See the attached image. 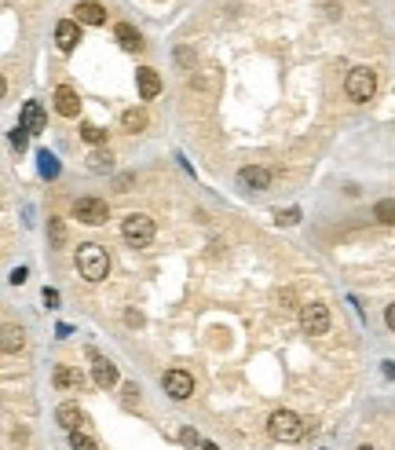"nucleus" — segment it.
<instances>
[{
	"mask_svg": "<svg viewBox=\"0 0 395 450\" xmlns=\"http://www.w3.org/2000/svg\"><path fill=\"white\" fill-rule=\"evenodd\" d=\"M268 432H271V440H278V443H296L304 436V421L293 410H275L268 417Z\"/></svg>",
	"mask_w": 395,
	"mask_h": 450,
	"instance_id": "nucleus-2",
	"label": "nucleus"
},
{
	"mask_svg": "<svg viewBox=\"0 0 395 450\" xmlns=\"http://www.w3.org/2000/svg\"><path fill=\"white\" fill-rule=\"evenodd\" d=\"M238 183H242V187H249V190H263V187H271V172H268V169H260V165L242 169V172H238Z\"/></svg>",
	"mask_w": 395,
	"mask_h": 450,
	"instance_id": "nucleus-13",
	"label": "nucleus"
},
{
	"mask_svg": "<svg viewBox=\"0 0 395 450\" xmlns=\"http://www.w3.org/2000/svg\"><path fill=\"white\" fill-rule=\"evenodd\" d=\"M136 85H139V95H143V99H158V92H161V77H158V70L143 66V70H136Z\"/></svg>",
	"mask_w": 395,
	"mask_h": 450,
	"instance_id": "nucleus-12",
	"label": "nucleus"
},
{
	"mask_svg": "<svg viewBox=\"0 0 395 450\" xmlns=\"http://www.w3.org/2000/svg\"><path fill=\"white\" fill-rule=\"evenodd\" d=\"M55 44H59V52H74V48L81 44V22L77 19L55 22Z\"/></svg>",
	"mask_w": 395,
	"mask_h": 450,
	"instance_id": "nucleus-8",
	"label": "nucleus"
},
{
	"mask_svg": "<svg viewBox=\"0 0 395 450\" xmlns=\"http://www.w3.org/2000/svg\"><path fill=\"white\" fill-rule=\"evenodd\" d=\"M300 326H304V333H311V337L326 333V330H329V311H326V304H304V308H300Z\"/></svg>",
	"mask_w": 395,
	"mask_h": 450,
	"instance_id": "nucleus-6",
	"label": "nucleus"
},
{
	"mask_svg": "<svg viewBox=\"0 0 395 450\" xmlns=\"http://www.w3.org/2000/svg\"><path fill=\"white\" fill-rule=\"evenodd\" d=\"M121 234H125V242H128V246H136V249H143V246H151V242H154V234H158V227H154V220H151V216H143V213H136V216H128V220H125V227H121Z\"/></svg>",
	"mask_w": 395,
	"mask_h": 450,
	"instance_id": "nucleus-3",
	"label": "nucleus"
},
{
	"mask_svg": "<svg viewBox=\"0 0 395 450\" xmlns=\"http://www.w3.org/2000/svg\"><path fill=\"white\" fill-rule=\"evenodd\" d=\"M26 139H29V132H26V128L19 125V128H15V132H11V143H15V147H19V150H26Z\"/></svg>",
	"mask_w": 395,
	"mask_h": 450,
	"instance_id": "nucleus-25",
	"label": "nucleus"
},
{
	"mask_svg": "<svg viewBox=\"0 0 395 450\" xmlns=\"http://www.w3.org/2000/svg\"><path fill=\"white\" fill-rule=\"evenodd\" d=\"M300 220V209H286V213H278V223H296Z\"/></svg>",
	"mask_w": 395,
	"mask_h": 450,
	"instance_id": "nucleus-26",
	"label": "nucleus"
},
{
	"mask_svg": "<svg viewBox=\"0 0 395 450\" xmlns=\"http://www.w3.org/2000/svg\"><path fill=\"white\" fill-rule=\"evenodd\" d=\"M344 88H348V95L355 103H366V99H373V92H377V73L370 66H355L348 73V81H344Z\"/></svg>",
	"mask_w": 395,
	"mask_h": 450,
	"instance_id": "nucleus-4",
	"label": "nucleus"
},
{
	"mask_svg": "<svg viewBox=\"0 0 395 450\" xmlns=\"http://www.w3.org/2000/svg\"><path fill=\"white\" fill-rule=\"evenodd\" d=\"M70 447L74 450H99V443L92 436H85V432H70Z\"/></svg>",
	"mask_w": 395,
	"mask_h": 450,
	"instance_id": "nucleus-23",
	"label": "nucleus"
},
{
	"mask_svg": "<svg viewBox=\"0 0 395 450\" xmlns=\"http://www.w3.org/2000/svg\"><path fill=\"white\" fill-rule=\"evenodd\" d=\"M202 450H220L216 443H202Z\"/></svg>",
	"mask_w": 395,
	"mask_h": 450,
	"instance_id": "nucleus-32",
	"label": "nucleus"
},
{
	"mask_svg": "<svg viewBox=\"0 0 395 450\" xmlns=\"http://www.w3.org/2000/svg\"><path fill=\"white\" fill-rule=\"evenodd\" d=\"M113 37H118V44L125 48V52H143V37H139V29H136V26L118 22V29H113Z\"/></svg>",
	"mask_w": 395,
	"mask_h": 450,
	"instance_id": "nucleus-14",
	"label": "nucleus"
},
{
	"mask_svg": "<svg viewBox=\"0 0 395 450\" xmlns=\"http://www.w3.org/2000/svg\"><path fill=\"white\" fill-rule=\"evenodd\" d=\"M92 381L99 384V388H113V384H118V366L106 363V359H95V366H92Z\"/></svg>",
	"mask_w": 395,
	"mask_h": 450,
	"instance_id": "nucleus-15",
	"label": "nucleus"
},
{
	"mask_svg": "<svg viewBox=\"0 0 395 450\" xmlns=\"http://www.w3.org/2000/svg\"><path fill=\"white\" fill-rule=\"evenodd\" d=\"M179 440H183L187 447H194V443H202V436H198L194 428H183V432H179Z\"/></svg>",
	"mask_w": 395,
	"mask_h": 450,
	"instance_id": "nucleus-27",
	"label": "nucleus"
},
{
	"mask_svg": "<svg viewBox=\"0 0 395 450\" xmlns=\"http://www.w3.org/2000/svg\"><path fill=\"white\" fill-rule=\"evenodd\" d=\"M81 139L92 143V147H99V143H106V128H99V125H81Z\"/></svg>",
	"mask_w": 395,
	"mask_h": 450,
	"instance_id": "nucleus-20",
	"label": "nucleus"
},
{
	"mask_svg": "<svg viewBox=\"0 0 395 450\" xmlns=\"http://www.w3.org/2000/svg\"><path fill=\"white\" fill-rule=\"evenodd\" d=\"M55 417H59V425H62V428H70V432H77V425L85 421V414H81V407H77V403H62V407L55 410Z\"/></svg>",
	"mask_w": 395,
	"mask_h": 450,
	"instance_id": "nucleus-16",
	"label": "nucleus"
},
{
	"mask_svg": "<svg viewBox=\"0 0 395 450\" xmlns=\"http://www.w3.org/2000/svg\"><path fill=\"white\" fill-rule=\"evenodd\" d=\"M165 392H169L172 399H179V403H183V399H190L194 395V377L187 374V370H169V374H165Z\"/></svg>",
	"mask_w": 395,
	"mask_h": 450,
	"instance_id": "nucleus-7",
	"label": "nucleus"
},
{
	"mask_svg": "<svg viewBox=\"0 0 395 450\" xmlns=\"http://www.w3.org/2000/svg\"><path fill=\"white\" fill-rule=\"evenodd\" d=\"M146 121H151V118H146V110H125V114H121V128H125V132H143Z\"/></svg>",
	"mask_w": 395,
	"mask_h": 450,
	"instance_id": "nucleus-18",
	"label": "nucleus"
},
{
	"mask_svg": "<svg viewBox=\"0 0 395 450\" xmlns=\"http://www.w3.org/2000/svg\"><path fill=\"white\" fill-rule=\"evenodd\" d=\"M22 344H26L22 330H19V326H8V330H4V351H8V356H15V351H22Z\"/></svg>",
	"mask_w": 395,
	"mask_h": 450,
	"instance_id": "nucleus-19",
	"label": "nucleus"
},
{
	"mask_svg": "<svg viewBox=\"0 0 395 450\" xmlns=\"http://www.w3.org/2000/svg\"><path fill=\"white\" fill-rule=\"evenodd\" d=\"M44 304H48V308H59V293H55V289H44Z\"/></svg>",
	"mask_w": 395,
	"mask_h": 450,
	"instance_id": "nucleus-29",
	"label": "nucleus"
},
{
	"mask_svg": "<svg viewBox=\"0 0 395 450\" xmlns=\"http://www.w3.org/2000/svg\"><path fill=\"white\" fill-rule=\"evenodd\" d=\"M77 271H81V279L85 282H103L110 275V256L103 246H95V242H85L77 249Z\"/></svg>",
	"mask_w": 395,
	"mask_h": 450,
	"instance_id": "nucleus-1",
	"label": "nucleus"
},
{
	"mask_svg": "<svg viewBox=\"0 0 395 450\" xmlns=\"http://www.w3.org/2000/svg\"><path fill=\"white\" fill-rule=\"evenodd\" d=\"M77 22L81 26H103L106 22V8L95 4V0H81L77 4Z\"/></svg>",
	"mask_w": 395,
	"mask_h": 450,
	"instance_id": "nucleus-11",
	"label": "nucleus"
},
{
	"mask_svg": "<svg viewBox=\"0 0 395 450\" xmlns=\"http://www.w3.org/2000/svg\"><path fill=\"white\" fill-rule=\"evenodd\" d=\"M384 323H388V330L395 333V304H388V311H384Z\"/></svg>",
	"mask_w": 395,
	"mask_h": 450,
	"instance_id": "nucleus-30",
	"label": "nucleus"
},
{
	"mask_svg": "<svg viewBox=\"0 0 395 450\" xmlns=\"http://www.w3.org/2000/svg\"><path fill=\"white\" fill-rule=\"evenodd\" d=\"M359 450H373V447H359Z\"/></svg>",
	"mask_w": 395,
	"mask_h": 450,
	"instance_id": "nucleus-33",
	"label": "nucleus"
},
{
	"mask_svg": "<svg viewBox=\"0 0 395 450\" xmlns=\"http://www.w3.org/2000/svg\"><path fill=\"white\" fill-rule=\"evenodd\" d=\"M19 125L26 128L29 136H37V132H44V128H48V118H44V106H41L37 99H29V103L22 106V121H19Z\"/></svg>",
	"mask_w": 395,
	"mask_h": 450,
	"instance_id": "nucleus-9",
	"label": "nucleus"
},
{
	"mask_svg": "<svg viewBox=\"0 0 395 450\" xmlns=\"http://www.w3.org/2000/svg\"><path fill=\"white\" fill-rule=\"evenodd\" d=\"M85 384V377H81V370H70V366H59L55 370V388H81Z\"/></svg>",
	"mask_w": 395,
	"mask_h": 450,
	"instance_id": "nucleus-17",
	"label": "nucleus"
},
{
	"mask_svg": "<svg viewBox=\"0 0 395 450\" xmlns=\"http://www.w3.org/2000/svg\"><path fill=\"white\" fill-rule=\"evenodd\" d=\"M74 216L81 223H88V227H99V223L110 220V209H106L103 198H77L74 202Z\"/></svg>",
	"mask_w": 395,
	"mask_h": 450,
	"instance_id": "nucleus-5",
	"label": "nucleus"
},
{
	"mask_svg": "<svg viewBox=\"0 0 395 450\" xmlns=\"http://www.w3.org/2000/svg\"><path fill=\"white\" fill-rule=\"evenodd\" d=\"M125 403H139V388H136V384H125Z\"/></svg>",
	"mask_w": 395,
	"mask_h": 450,
	"instance_id": "nucleus-28",
	"label": "nucleus"
},
{
	"mask_svg": "<svg viewBox=\"0 0 395 450\" xmlns=\"http://www.w3.org/2000/svg\"><path fill=\"white\" fill-rule=\"evenodd\" d=\"M48 231H52V246L62 249V246H66V223H62L59 216H52V220H48Z\"/></svg>",
	"mask_w": 395,
	"mask_h": 450,
	"instance_id": "nucleus-22",
	"label": "nucleus"
},
{
	"mask_svg": "<svg viewBox=\"0 0 395 450\" xmlns=\"http://www.w3.org/2000/svg\"><path fill=\"white\" fill-rule=\"evenodd\" d=\"M11 282L22 286V282H26V267H15V271H11Z\"/></svg>",
	"mask_w": 395,
	"mask_h": 450,
	"instance_id": "nucleus-31",
	"label": "nucleus"
},
{
	"mask_svg": "<svg viewBox=\"0 0 395 450\" xmlns=\"http://www.w3.org/2000/svg\"><path fill=\"white\" fill-rule=\"evenodd\" d=\"M373 216L381 220V223H395V198L377 202V205H373Z\"/></svg>",
	"mask_w": 395,
	"mask_h": 450,
	"instance_id": "nucleus-21",
	"label": "nucleus"
},
{
	"mask_svg": "<svg viewBox=\"0 0 395 450\" xmlns=\"http://www.w3.org/2000/svg\"><path fill=\"white\" fill-rule=\"evenodd\" d=\"M88 165H92L95 172H110V165H113V162H110V154H103V150H95Z\"/></svg>",
	"mask_w": 395,
	"mask_h": 450,
	"instance_id": "nucleus-24",
	"label": "nucleus"
},
{
	"mask_svg": "<svg viewBox=\"0 0 395 450\" xmlns=\"http://www.w3.org/2000/svg\"><path fill=\"white\" fill-rule=\"evenodd\" d=\"M55 110L62 118H77L81 114V99H77V92L70 85H59L55 88Z\"/></svg>",
	"mask_w": 395,
	"mask_h": 450,
	"instance_id": "nucleus-10",
	"label": "nucleus"
}]
</instances>
